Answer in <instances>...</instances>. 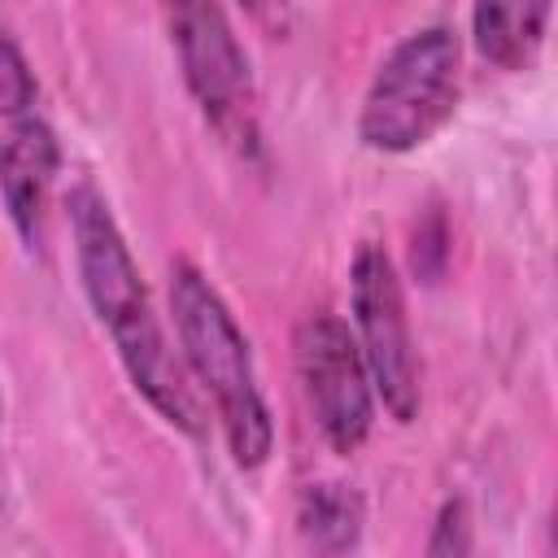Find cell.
<instances>
[{
    "mask_svg": "<svg viewBox=\"0 0 558 558\" xmlns=\"http://www.w3.org/2000/svg\"><path fill=\"white\" fill-rule=\"evenodd\" d=\"M462 96V44L453 26H418L392 44L375 65L362 109L357 140L371 153L405 157L423 148L458 109Z\"/></svg>",
    "mask_w": 558,
    "mask_h": 558,
    "instance_id": "obj_3",
    "label": "cell"
},
{
    "mask_svg": "<svg viewBox=\"0 0 558 558\" xmlns=\"http://www.w3.org/2000/svg\"><path fill=\"white\" fill-rule=\"evenodd\" d=\"M427 558H462L475 549V536H471V510L462 497H449L440 510H436V523H432V536H427Z\"/></svg>",
    "mask_w": 558,
    "mask_h": 558,
    "instance_id": "obj_11",
    "label": "cell"
},
{
    "mask_svg": "<svg viewBox=\"0 0 558 558\" xmlns=\"http://www.w3.org/2000/svg\"><path fill=\"white\" fill-rule=\"evenodd\" d=\"M35 96H39L35 70H31L22 44L13 39V31H9L4 17H0V118L31 113V109H35Z\"/></svg>",
    "mask_w": 558,
    "mask_h": 558,
    "instance_id": "obj_10",
    "label": "cell"
},
{
    "mask_svg": "<svg viewBox=\"0 0 558 558\" xmlns=\"http://www.w3.org/2000/svg\"><path fill=\"white\" fill-rule=\"evenodd\" d=\"M549 31V0H471V39L506 74L532 70Z\"/></svg>",
    "mask_w": 558,
    "mask_h": 558,
    "instance_id": "obj_8",
    "label": "cell"
},
{
    "mask_svg": "<svg viewBox=\"0 0 558 558\" xmlns=\"http://www.w3.org/2000/svg\"><path fill=\"white\" fill-rule=\"evenodd\" d=\"M57 174H61L57 131L35 109L9 118V131L0 140V205H4L9 227L26 253L44 248Z\"/></svg>",
    "mask_w": 558,
    "mask_h": 558,
    "instance_id": "obj_7",
    "label": "cell"
},
{
    "mask_svg": "<svg viewBox=\"0 0 558 558\" xmlns=\"http://www.w3.org/2000/svg\"><path fill=\"white\" fill-rule=\"evenodd\" d=\"M240 9H244L257 26H266L270 35H283V31H288V0H240Z\"/></svg>",
    "mask_w": 558,
    "mask_h": 558,
    "instance_id": "obj_12",
    "label": "cell"
},
{
    "mask_svg": "<svg viewBox=\"0 0 558 558\" xmlns=\"http://www.w3.org/2000/svg\"><path fill=\"white\" fill-rule=\"evenodd\" d=\"M65 218H70V240H74V266H78V288L105 327L131 388L157 410L161 423H170L183 436L205 432L201 401L192 397L187 371L174 357L161 318L153 310V296L144 288V275L131 257V244L100 196L96 183H74L65 192Z\"/></svg>",
    "mask_w": 558,
    "mask_h": 558,
    "instance_id": "obj_1",
    "label": "cell"
},
{
    "mask_svg": "<svg viewBox=\"0 0 558 558\" xmlns=\"http://www.w3.org/2000/svg\"><path fill=\"white\" fill-rule=\"evenodd\" d=\"M187 96L240 157H257V78L222 0H157Z\"/></svg>",
    "mask_w": 558,
    "mask_h": 558,
    "instance_id": "obj_4",
    "label": "cell"
},
{
    "mask_svg": "<svg viewBox=\"0 0 558 558\" xmlns=\"http://www.w3.org/2000/svg\"><path fill=\"white\" fill-rule=\"evenodd\" d=\"M362 523H366L362 493L340 484V480L310 484L296 497V532L318 554H349V549H357Z\"/></svg>",
    "mask_w": 558,
    "mask_h": 558,
    "instance_id": "obj_9",
    "label": "cell"
},
{
    "mask_svg": "<svg viewBox=\"0 0 558 558\" xmlns=\"http://www.w3.org/2000/svg\"><path fill=\"white\" fill-rule=\"evenodd\" d=\"M292 362L305 410L331 453H357L375 427V384L349 323L331 310L305 314L292 331Z\"/></svg>",
    "mask_w": 558,
    "mask_h": 558,
    "instance_id": "obj_5",
    "label": "cell"
},
{
    "mask_svg": "<svg viewBox=\"0 0 558 558\" xmlns=\"http://www.w3.org/2000/svg\"><path fill=\"white\" fill-rule=\"evenodd\" d=\"M349 310H353V340L371 371L375 397L397 423L418 418V353L410 336L401 275L384 244L366 240L349 266Z\"/></svg>",
    "mask_w": 558,
    "mask_h": 558,
    "instance_id": "obj_6",
    "label": "cell"
},
{
    "mask_svg": "<svg viewBox=\"0 0 558 558\" xmlns=\"http://www.w3.org/2000/svg\"><path fill=\"white\" fill-rule=\"evenodd\" d=\"M170 318L183 349V366L214 401L227 453L235 466L257 471L275 449V418L257 379V362L248 349V336L240 331L231 305L209 283V275L179 257L170 266Z\"/></svg>",
    "mask_w": 558,
    "mask_h": 558,
    "instance_id": "obj_2",
    "label": "cell"
}]
</instances>
